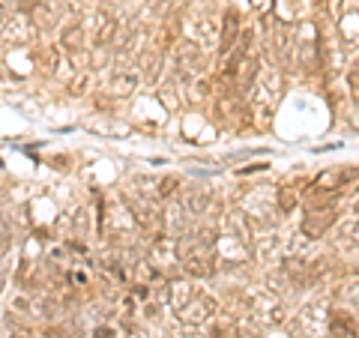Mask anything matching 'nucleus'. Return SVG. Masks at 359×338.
Listing matches in <instances>:
<instances>
[{
  "mask_svg": "<svg viewBox=\"0 0 359 338\" xmlns=\"http://www.w3.org/2000/svg\"><path fill=\"white\" fill-rule=\"evenodd\" d=\"M240 210H243L252 222H257V224H264V228H269V224H273V216H276V212H282V210H278V189H269V186H264V189H252L249 195H243V198H240Z\"/></svg>",
  "mask_w": 359,
  "mask_h": 338,
  "instance_id": "1",
  "label": "nucleus"
},
{
  "mask_svg": "<svg viewBox=\"0 0 359 338\" xmlns=\"http://www.w3.org/2000/svg\"><path fill=\"white\" fill-rule=\"evenodd\" d=\"M219 314V302L216 297H210V294H192V299L186 302V306H180L177 309V320L183 323V326H204L210 323L212 318Z\"/></svg>",
  "mask_w": 359,
  "mask_h": 338,
  "instance_id": "2",
  "label": "nucleus"
},
{
  "mask_svg": "<svg viewBox=\"0 0 359 338\" xmlns=\"http://www.w3.org/2000/svg\"><path fill=\"white\" fill-rule=\"evenodd\" d=\"M335 222H339V212L332 207H311L309 216H302V222H299V234L309 236V240H323V234H327Z\"/></svg>",
  "mask_w": 359,
  "mask_h": 338,
  "instance_id": "3",
  "label": "nucleus"
},
{
  "mask_svg": "<svg viewBox=\"0 0 359 338\" xmlns=\"http://www.w3.org/2000/svg\"><path fill=\"white\" fill-rule=\"evenodd\" d=\"M33 33H36V27H33V21L25 9H18V13H13L4 21V39L13 45H27L33 39Z\"/></svg>",
  "mask_w": 359,
  "mask_h": 338,
  "instance_id": "4",
  "label": "nucleus"
},
{
  "mask_svg": "<svg viewBox=\"0 0 359 338\" xmlns=\"http://www.w3.org/2000/svg\"><path fill=\"white\" fill-rule=\"evenodd\" d=\"M330 335L332 338H359V326L351 309H332L330 311Z\"/></svg>",
  "mask_w": 359,
  "mask_h": 338,
  "instance_id": "5",
  "label": "nucleus"
},
{
  "mask_svg": "<svg viewBox=\"0 0 359 338\" xmlns=\"http://www.w3.org/2000/svg\"><path fill=\"white\" fill-rule=\"evenodd\" d=\"M240 15L233 13V9H228V13L222 15V30H219V48H222V60L231 54V48L237 45L240 39Z\"/></svg>",
  "mask_w": 359,
  "mask_h": 338,
  "instance_id": "6",
  "label": "nucleus"
},
{
  "mask_svg": "<svg viewBox=\"0 0 359 338\" xmlns=\"http://www.w3.org/2000/svg\"><path fill=\"white\" fill-rule=\"evenodd\" d=\"M180 204H183L189 216H204V210L210 207V191L204 186H189L183 198H180Z\"/></svg>",
  "mask_w": 359,
  "mask_h": 338,
  "instance_id": "7",
  "label": "nucleus"
},
{
  "mask_svg": "<svg viewBox=\"0 0 359 338\" xmlns=\"http://www.w3.org/2000/svg\"><path fill=\"white\" fill-rule=\"evenodd\" d=\"M335 245L341 252H359V219L339 222V228H335Z\"/></svg>",
  "mask_w": 359,
  "mask_h": 338,
  "instance_id": "8",
  "label": "nucleus"
},
{
  "mask_svg": "<svg viewBox=\"0 0 359 338\" xmlns=\"http://www.w3.org/2000/svg\"><path fill=\"white\" fill-rule=\"evenodd\" d=\"M27 15L33 21V27L36 30H51L54 25H57V9H54L48 0H36V4H30Z\"/></svg>",
  "mask_w": 359,
  "mask_h": 338,
  "instance_id": "9",
  "label": "nucleus"
},
{
  "mask_svg": "<svg viewBox=\"0 0 359 338\" xmlns=\"http://www.w3.org/2000/svg\"><path fill=\"white\" fill-rule=\"evenodd\" d=\"M114 33H117V18L108 15V13H96L93 18V42L99 48H105L108 42H114Z\"/></svg>",
  "mask_w": 359,
  "mask_h": 338,
  "instance_id": "10",
  "label": "nucleus"
},
{
  "mask_svg": "<svg viewBox=\"0 0 359 338\" xmlns=\"http://www.w3.org/2000/svg\"><path fill=\"white\" fill-rule=\"evenodd\" d=\"M135 87H138V75H132V72H126V69L114 72V75H111V81H108L111 96H132Z\"/></svg>",
  "mask_w": 359,
  "mask_h": 338,
  "instance_id": "11",
  "label": "nucleus"
},
{
  "mask_svg": "<svg viewBox=\"0 0 359 338\" xmlns=\"http://www.w3.org/2000/svg\"><path fill=\"white\" fill-rule=\"evenodd\" d=\"M60 42H63V48H66V51L78 54V51L84 48V25H69V27H63Z\"/></svg>",
  "mask_w": 359,
  "mask_h": 338,
  "instance_id": "12",
  "label": "nucleus"
},
{
  "mask_svg": "<svg viewBox=\"0 0 359 338\" xmlns=\"http://www.w3.org/2000/svg\"><path fill=\"white\" fill-rule=\"evenodd\" d=\"M39 63L45 72H57L60 69V48H42L39 51Z\"/></svg>",
  "mask_w": 359,
  "mask_h": 338,
  "instance_id": "13",
  "label": "nucleus"
},
{
  "mask_svg": "<svg viewBox=\"0 0 359 338\" xmlns=\"http://www.w3.org/2000/svg\"><path fill=\"white\" fill-rule=\"evenodd\" d=\"M177 191H180V180L177 177H162L159 180V201H162V204H165V201H171Z\"/></svg>",
  "mask_w": 359,
  "mask_h": 338,
  "instance_id": "14",
  "label": "nucleus"
},
{
  "mask_svg": "<svg viewBox=\"0 0 359 338\" xmlns=\"http://www.w3.org/2000/svg\"><path fill=\"white\" fill-rule=\"evenodd\" d=\"M297 204H299V195H297L294 189H278V210H282V212H290Z\"/></svg>",
  "mask_w": 359,
  "mask_h": 338,
  "instance_id": "15",
  "label": "nucleus"
},
{
  "mask_svg": "<svg viewBox=\"0 0 359 338\" xmlns=\"http://www.w3.org/2000/svg\"><path fill=\"white\" fill-rule=\"evenodd\" d=\"M87 216H90L87 210H78V212H75V234H78V236L87 234V222H90Z\"/></svg>",
  "mask_w": 359,
  "mask_h": 338,
  "instance_id": "16",
  "label": "nucleus"
},
{
  "mask_svg": "<svg viewBox=\"0 0 359 338\" xmlns=\"http://www.w3.org/2000/svg\"><path fill=\"white\" fill-rule=\"evenodd\" d=\"M69 90H72L75 96H78V93H84V90H87V72H75V81L69 84Z\"/></svg>",
  "mask_w": 359,
  "mask_h": 338,
  "instance_id": "17",
  "label": "nucleus"
},
{
  "mask_svg": "<svg viewBox=\"0 0 359 338\" xmlns=\"http://www.w3.org/2000/svg\"><path fill=\"white\" fill-rule=\"evenodd\" d=\"M347 84H351V90H353V93H359V63L353 66L351 72H347Z\"/></svg>",
  "mask_w": 359,
  "mask_h": 338,
  "instance_id": "18",
  "label": "nucleus"
},
{
  "mask_svg": "<svg viewBox=\"0 0 359 338\" xmlns=\"http://www.w3.org/2000/svg\"><path fill=\"white\" fill-rule=\"evenodd\" d=\"M351 210H353V212H356V216H359V195H356V198L351 201Z\"/></svg>",
  "mask_w": 359,
  "mask_h": 338,
  "instance_id": "19",
  "label": "nucleus"
},
{
  "mask_svg": "<svg viewBox=\"0 0 359 338\" xmlns=\"http://www.w3.org/2000/svg\"><path fill=\"white\" fill-rule=\"evenodd\" d=\"M9 338H27V330H18V332H13Z\"/></svg>",
  "mask_w": 359,
  "mask_h": 338,
  "instance_id": "20",
  "label": "nucleus"
},
{
  "mask_svg": "<svg viewBox=\"0 0 359 338\" xmlns=\"http://www.w3.org/2000/svg\"><path fill=\"white\" fill-rule=\"evenodd\" d=\"M4 13H6V9H4V6H0V18H4Z\"/></svg>",
  "mask_w": 359,
  "mask_h": 338,
  "instance_id": "21",
  "label": "nucleus"
},
{
  "mask_svg": "<svg viewBox=\"0 0 359 338\" xmlns=\"http://www.w3.org/2000/svg\"><path fill=\"white\" fill-rule=\"evenodd\" d=\"M186 338H195V335H186Z\"/></svg>",
  "mask_w": 359,
  "mask_h": 338,
  "instance_id": "22",
  "label": "nucleus"
}]
</instances>
